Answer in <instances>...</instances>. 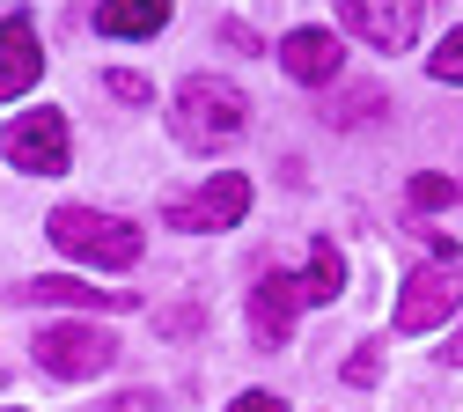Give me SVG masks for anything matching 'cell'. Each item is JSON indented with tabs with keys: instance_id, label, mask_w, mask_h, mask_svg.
<instances>
[{
	"instance_id": "cell-1",
	"label": "cell",
	"mask_w": 463,
	"mask_h": 412,
	"mask_svg": "<svg viewBox=\"0 0 463 412\" xmlns=\"http://www.w3.org/2000/svg\"><path fill=\"white\" fill-rule=\"evenodd\" d=\"M44 235H52V244H60L67 258L103 265V273L140 265V228H133V221H118V214H96V206H60V214L44 221Z\"/></svg>"
},
{
	"instance_id": "cell-2",
	"label": "cell",
	"mask_w": 463,
	"mask_h": 412,
	"mask_svg": "<svg viewBox=\"0 0 463 412\" xmlns=\"http://www.w3.org/2000/svg\"><path fill=\"white\" fill-rule=\"evenodd\" d=\"M169 118H177V140H184V148L213 155L221 140H236V133L250 126V103H243V89H236V81H213V74H199V81H184V89H177Z\"/></svg>"
},
{
	"instance_id": "cell-3",
	"label": "cell",
	"mask_w": 463,
	"mask_h": 412,
	"mask_svg": "<svg viewBox=\"0 0 463 412\" xmlns=\"http://www.w3.org/2000/svg\"><path fill=\"white\" fill-rule=\"evenodd\" d=\"M118 361V339L96 331V324H52L37 331V369L44 376H103Z\"/></svg>"
},
{
	"instance_id": "cell-4",
	"label": "cell",
	"mask_w": 463,
	"mask_h": 412,
	"mask_svg": "<svg viewBox=\"0 0 463 412\" xmlns=\"http://www.w3.org/2000/svg\"><path fill=\"white\" fill-rule=\"evenodd\" d=\"M0 155L30 177H60L67 169V118L60 110H23L8 118V133H0Z\"/></svg>"
},
{
	"instance_id": "cell-5",
	"label": "cell",
	"mask_w": 463,
	"mask_h": 412,
	"mask_svg": "<svg viewBox=\"0 0 463 412\" xmlns=\"http://www.w3.org/2000/svg\"><path fill=\"white\" fill-rule=\"evenodd\" d=\"M243 214H250V177H206L192 199H169V206H162V221L184 228V235H199V228H236Z\"/></svg>"
},
{
	"instance_id": "cell-6",
	"label": "cell",
	"mask_w": 463,
	"mask_h": 412,
	"mask_svg": "<svg viewBox=\"0 0 463 412\" xmlns=\"http://www.w3.org/2000/svg\"><path fill=\"white\" fill-rule=\"evenodd\" d=\"M338 23L375 52H404L420 37V0H338Z\"/></svg>"
},
{
	"instance_id": "cell-7",
	"label": "cell",
	"mask_w": 463,
	"mask_h": 412,
	"mask_svg": "<svg viewBox=\"0 0 463 412\" xmlns=\"http://www.w3.org/2000/svg\"><path fill=\"white\" fill-rule=\"evenodd\" d=\"M456 273L449 265H420L412 280H404V294H397V331H434V324H449L456 317Z\"/></svg>"
},
{
	"instance_id": "cell-8",
	"label": "cell",
	"mask_w": 463,
	"mask_h": 412,
	"mask_svg": "<svg viewBox=\"0 0 463 412\" xmlns=\"http://www.w3.org/2000/svg\"><path fill=\"white\" fill-rule=\"evenodd\" d=\"M302 302H309V287H302L295 273H265V280L250 287V331H258L265 346H287V339H295Z\"/></svg>"
},
{
	"instance_id": "cell-9",
	"label": "cell",
	"mask_w": 463,
	"mask_h": 412,
	"mask_svg": "<svg viewBox=\"0 0 463 412\" xmlns=\"http://www.w3.org/2000/svg\"><path fill=\"white\" fill-rule=\"evenodd\" d=\"M37 74H44V52H37L30 15H0V103L37 89Z\"/></svg>"
},
{
	"instance_id": "cell-10",
	"label": "cell",
	"mask_w": 463,
	"mask_h": 412,
	"mask_svg": "<svg viewBox=\"0 0 463 412\" xmlns=\"http://www.w3.org/2000/svg\"><path fill=\"white\" fill-rule=\"evenodd\" d=\"M338 59H345V44H338L331 30H287V37H279V67L295 74V81H309V89L338 74Z\"/></svg>"
},
{
	"instance_id": "cell-11",
	"label": "cell",
	"mask_w": 463,
	"mask_h": 412,
	"mask_svg": "<svg viewBox=\"0 0 463 412\" xmlns=\"http://www.w3.org/2000/svg\"><path fill=\"white\" fill-rule=\"evenodd\" d=\"M169 15H177V0H96L103 37H155Z\"/></svg>"
},
{
	"instance_id": "cell-12",
	"label": "cell",
	"mask_w": 463,
	"mask_h": 412,
	"mask_svg": "<svg viewBox=\"0 0 463 412\" xmlns=\"http://www.w3.org/2000/svg\"><path fill=\"white\" fill-rule=\"evenodd\" d=\"M15 302H74V310H133L140 294H96V287H81V280H30Z\"/></svg>"
},
{
	"instance_id": "cell-13",
	"label": "cell",
	"mask_w": 463,
	"mask_h": 412,
	"mask_svg": "<svg viewBox=\"0 0 463 412\" xmlns=\"http://www.w3.org/2000/svg\"><path fill=\"white\" fill-rule=\"evenodd\" d=\"M302 287H309V302H338V287H345L338 244H324V235H317V251H309V273H302Z\"/></svg>"
},
{
	"instance_id": "cell-14",
	"label": "cell",
	"mask_w": 463,
	"mask_h": 412,
	"mask_svg": "<svg viewBox=\"0 0 463 412\" xmlns=\"http://www.w3.org/2000/svg\"><path fill=\"white\" fill-rule=\"evenodd\" d=\"M449 199H456V177H441V169H420V177H412V206H420V214H434V206H449Z\"/></svg>"
},
{
	"instance_id": "cell-15",
	"label": "cell",
	"mask_w": 463,
	"mask_h": 412,
	"mask_svg": "<svg viewBox=\"0 0 463 412\" xmlns=\"http://www.w3.org/2000/svg\"><path fill=\"white\" fill-rule=\"evenodd\" d=\"M427 67H434V81H463V30H449V37L434 44Z\"/></svg>"
},
{
	"instance_id": "cell-16",
	"label": "cell",
	"mask_w": 463,
	"mask_h": 412,
	"mask_svg": "<svg viewBox=\"0 0 463 412\" xmlns=\"http://www.w3.org/2000/svg\"><path fill=\"white\" fill-rule=\"evenodd\" d=\"M345 376H354V383H375V376H383V361H375V346H361L354 361H345Z\"/></svg>"
},
{
	"instance_id": "cell-17",
	"label": "cell",
	"mask_w": 463,
	"mask_h": 412,
	"mask_svg": "<svg viewBox=\"0 0 463 412\" xmlns=\"http://www.w3.org/2000/svg\"><path fill=\"white\" fill-rule=\"evenodd\" d=\"M89 412H155L147 390H126V398H110V405H89Z\"/></svg>"
},
{
	"instance_id": "cell-18",
	"label": "cell",
	"mask_w": 463,
	"mask_h": 412,
	"mask_svg": "<svg viewBox=\"0 0 463 412\" xmlns=\"http://www.w3.org/2000/svg\"><path fill=\"white\" fill-rule=\"evenodd\" d=\"M228 412H287V405H279V398H272V390H243V398H236V405H228Z\"/></svg>"
},
{
	"instance_id": "cell-19",
	"label": "cell",
	"mask_w": 463,
	"mask_h": 412,
	"mask_svg": "<svg viewBox=\"0 0 463 412\" xmlns=\"http://www.w3.org/2000/svg\"><path fill=\"white\" fill-rule=\"evenodd\" d=\"M110 96H126V103H147V81H140V74H110Z\"/></svg>"
},
{
	"instance_id": "cell-20",
	"label": "cell",
	"mask_w": 463,
	"mask_h": 412,
	"mask_svg": "<svg viewBox=\"0 0 463 412\" xmlns=\"http://www.w3.org/2000/svg\"><path fill=\"white\" fill-rule=\"evenodd\" d=\"M449 361H463V331H456V346H449Z\"/></svg>"
},
{
	"instance_id": "cell-21",
	"label": "cell",
	"mask_w": 463,
	"mask_h": 412,
	"mask_svg": "<svg viewBox=\"0 0 463 412\" xmlns=\"http://www.w3.org/2000/svg\"><path fill=\"white\" fill-rule=\"evenodd\" d=\"M456 199H463V177H456Z\"/></svg>"
}]
</instances>
